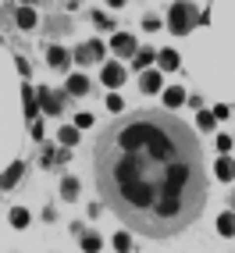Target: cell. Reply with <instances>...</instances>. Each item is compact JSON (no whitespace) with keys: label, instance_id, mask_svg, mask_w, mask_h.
<instances>
[{"label":"cell","instance_id":"1","mask_svg":"<svg viewBox=\"0 0 235 253\" xmlns=\"http://www.w3.org/2000/svg\"><path fill=\"white\" fill-rule=\"evenodd\" d=\"M93 164L104 204L146 239L186 232L207 204L203 150L171 111L118 118L96 139Z\"/></svg>","mask_w":235,"mask_h":253},{"label":"cell","instance_id":"2","mask_svg":"<svg viewBox=\"0 0 235 253\" xmlns=\"http://www.w3.org/2000/svg\"><path fill=\"white\" fill-rule=\"evenodd\" d=\"M193 14H196V7L182 0V4H175L171 14H167V29H171L175 36H186V32L193 29Z\"/></svg>","mask_w":235,"mask_h":253},{"label":"cell","instance_id":"3","mask_svg":"<svg viewBox=\"0 0 235 253\" xmlns=\"http://www.w3.org/2000/svg\"><path fill=\"white\" fill-rule=\"evenodd\" d=\"M100 57H104V43H82L78 50H75V61L78 64H93V61H100Z\"/></svg>","mask_w":235,"mask_h":253},{"label":"cell","instance_id":"4","mask_svg":"<svg viewBox=\"0 0 235 253\" xmlns=\"http://www.w3.org/2000/svg\"><path fill=\"white\" fill-rule=\"evenodd\" d=\"M111 50H114L118 57H132V54H139V50H136V40H132L128 32H118V36L111 40Z\"/></svg>","mask_w":235,"mask_h":253},{"label":"cell","instance_id":"5","mask_svg":"<svg viewBox=\"0 0 235 253\" xmlns=\"http://www.w3.org/2000/svg\"><path fill=\"white\" fill-rule=\"evenodd\" d=\"M100 79H104V86L114 89V86H121V82H125V68L111 61V64H104V75H100Z\"/></svg>","mask_w":235,"mask_h":253},{"label":"cell","instance_id":"6","mask_svg":"<svg viewBox=\"0 0 235 253\" xmlns=\"http://www.w3.org/2000/svg\"><path fill=\"white\" fill-rule=\"evenodd\" d=\"M36 96H39V104H43V111H50V114H61V107H64V104H61V93H50V89H39Z\"/></svg>","mask_w":235,"mask_h":253},{"label":"cell","instance_id":"7","mask_svg":"<svg viewBox=\"0 0 235 253\" xmlns=\"http://www.w3.org/2000/svg\"><path fill=\"white\" fill-rule=\"evenodd\" d=\"M22 171H25V164H22V161H14V164L7 168V175H4V193H7V189H14V182L22 178Z\"/></svg>","mask_w":235,"mask_h":253},{"label":"cell","instance_id":"8","mask_svg":"<svg viewBox=\"0 0 235 253\" xmlns=\"http://www.w3.org/2000/svg\"><path fill=\"white\" fill-rule=\"evenodd\" d=\"M139 86H143V93H157L160 89V72H143Z\"/></svg>","mask_w":235,"mask_h":253},{"label":"cell","instance_id":"9","mask_svg":"<svg viewBox=\"0 0 235 253\" xmlns=\"http://www.w3.org/2000/svg\"><path fill=\"white\" fill-rule=\"evenodd\" d=\"M182 100H186V89H182V86H171V89H164V107H178Z\"/></svg>","mask_w":235,"mask_h":253},{"label":"cell","instance_id":"10","mask_svg":"<svg viewBox=\"0 0 235 253\" xmlns=\"http://www.w3.org/2000/svg\"><path fill=\"white\" fill-rule=\"evenodd\" d=\"M214 171H217V178H221V182H228V178L235 175V164H232V157H221V161L214 164Z\"/></svg>","mask_w":235,"mask_h":253},{"label":"cell","instance_id":"11","mask_svg":"<svg viewBox=\"0 0 235 253\" xmlns=\"http://www.w3.org/2000/svg\"><path fill=\"white\" fill-rule=\"evenodd\" d=\"M46 61L54 64V68H64V64H68V54H64L61 46H50V50H46Z\"/></svg>","mask_w":235,"mask_h":253},{"label":"cell","instance_id":"12","mask_svg":"<svg viewBox=\"0 0 235 253\" xmlns=\"http://www.w3.org/2000/svg\"><path fill=\"white\" fill-rule=\"evenodd\" d=\"M217 232H221V235H235V214L232 211L217 217Z\"/></svg>","mask_w":235,"mask_h":253},{"label":"cell","instance_id":"13","mask_svg":"<svg viewBox=\"0 0 235 253\" xmlns=\"http://www.w3.org/2000/svg\"><path fill=\"white\" fill-rule=\"evenodd\" d=\"M89 89V82H86V75H72L68 79V93H75V96H82V93H86Z\"/></svg>","mask_w":235,"mask_h":253},{"label":"cell","instance_id":"14","mask_svg":"<svg viewBox=\"0 0 235 253\" xmlns=\"http://www.w3.org/2000/svg\"><path fill=\"white\" fill-rule=\"evenodd\" d=\"M157 61H160V68H164V72H175V68H178V54H175V50H164Z\"/></svg>","mask_w":235,"mask_h":253},{"label":"cell","instance_id":"15","mask_svg":"<svg viewBox=\"0 0 235 253\" xmlns=\"http://www.w3.org/2000/svg\"><path fill=\"white\" fill-rule=\"evenodd\" d=\"M14 22H18V25H22V29H32V25H36V14H32V11H29V7H22V11H18V14H14Z\"/></svg>","mask_w":235,"mask_h":253},{"label":"cell","instance_id":"16","mask_svg":"<svg viewBox=\"0 0 235 253\" xmlns=\"http://www.w3.org/2000/svg\"><path fill=\"white\" fill-rule=\"evenodd\" d=\"M75 193H78V178H64L61 182V196L64 200H75Z\"/></svg>","mask_w":235,"mask_h":253},{"label":"cell","instance_id":"17","mask_svg":"<svg viewBox=\"0 0 235 253\" xmlns=\"http://www.w3.org/2000/svg\"><path fill=\"white\" fill-rule=\"evenodd\" d=\"M114 250H118V253H128V250H132V235H128V232H118V235H114Z\"/></svg>","mask_w":235,"mask_h":253},{"label":"cell","instance_id":"18","mask_svg":"<svg viewBox=\"0 0 235 253\" xmlns=\"http://www.w3.org/2000/svg\"><path fill=\"white\" fill-rule=\"evenodd\" d=\"M11 225H14V228H25V225H29V211H25V207L11 211Z\"/></svg>","mask_w":235,"mask_h":253},{"label":"cell","instance_id":"19","mask_svg":"<svg viewBox=\"0 0 235 253\" xmlns=\"http://www.w3.org/2000/svg\"><path fill=\"white\" fill-rule=\"evenodd\" d=\"M61 143H64V146L78 143V125H75V128H61Z\"/></svg>","mask_w":235,"mask_h":253},{"label":"cell","instance_id":"20","mask_svg":"<svg viewBox=\"0 0 235 253\" xmlns=\"http://www.w3.org/2000/svg\"><path fill=\"white\" fill-rule=\"evenodd\" d=\"M82 250H86V253H96V250H100V235H82Z\"/></svg>","mask_w":235,"mask_h":253},{"label":"cell","instance_id":"21","mask_svg":"<svg viewBox=\"0 0 235 253\" xmlns=\"http://www.w3.org/2000/svg\"><path fill=\"white\" fill-rule=\"evenodd\" d=\"M121 107H125V100H121V96H118V93H111V96H107V111H114V114H118V111H121Z\"/></svg>","mask_w":235,"mask_h":253},{"label":"cell","instance_id":"22","mask_svg":"<svg viewBox=\"0 0 235 253\" xmlns=\"http://www.w3.org/2000/svg\"><path fill=\"white\" fill-rule=\"evenodd\" d=\"M150 61H154V54H150V50H139V54H136V68H146Z\"/></svg>","mask_w":235,"mask_h":253},{"label":"cell","instance_id":"23","mask_svg":"<svg viewBox=\"0 0 235 253\" xmlns=\"http://www.w3.org/2000/svg\"><path fill=\"white\" fill-rule=\"evenodd\" d=\"M93 22H96V29H111V18H107L104 11H96V14H93Z\"/></svg>","mask_w":235,"mask_h":253},{"label":"cell","instance_id":"24","mask_svg":"<svg viewBox=\"0 0 235 253\" xmlns=\"http://www.w3.org/2000/svg\"><path fill=\"white\" fill-rule=\"evenodd\" d=\"M75 125H78V128H89V125H93V114H78Z\"/></svg>","mask_w":235,"mask_h":253},{"label":"cell","instance_id":"25","mask_svg":"<svg viewBox=\"0 0 235 253\" xmlns=\"http://www.w3.org/2000/svg\"><path fill=\"white\" fill-rule=\"evenodd\" d=\"M217 150H221V154H225V150H232V139H228V136H217Z\"/></svg>","mask_w":235,"mask_h":253},{"label":"cell","instance_id":"26","mask_svg":"<svg viewBox=\"0 0 235 253\" xmlns=\"http://www.w3.org/2000/svg\"><path fill=\"white\" fill-rule=\"evenodd\" d=\"M214 125V114H199V128H210Z\"/></svg>","mask_w":235,"mask_h":253},{"label":"cell","instance_id":"27","mask_svg":"<svg viewBox=\"0 0 235 253\" xmlns=\"http://www.w3.org/2000/svg\"><path fill=\"white\" fill-rule=\"evenodd\" d=\"M143 29H150V32L160 29V18H146V22H143Z\"/></svg>","mask_w":235,"mask_h":253},{"label":"cell","instance_id":"28","mask_svg":"<svg viewBox=\"0 0 235 253\" xmlns=\"http://www.w3.org/2000/svg\"><path fill=\"white\" fill-rule=\"evenodd\" d=\"M107 4H111V7H121V4H125V0H107Z\"/></svg>","mask_w":235,"mask_h":253}]
</instances>
